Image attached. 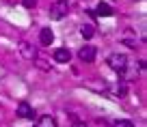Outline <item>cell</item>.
Listing matches in <instances>:
<instances>
[{
  "instance_id": "cell-2",
  "label": "cell",
  "mask_w": 147,
  "mask_h": 127,
  "mask_svg": "<svg viewBox=\"0 0 147 127\" xmlns=\"http://www.w3.org/2000/svg\"><path fill=\"white\" fill-rule=\"evenodd\" d=\"M67 13H69V2L67 0H56L54 5H52V9H50V19L59 22V19L67 17Z\"/></svg>"
},
{
  "instance_id": "cell-13",
  "label": "cell",
  "mask_w": 147,
  "mask_h": 127,
  "mask_svg": "<svg viewBox=\"0 0 147 127\" xmlns=\"http://www.w3.org/2000/svg\"><path fill=\"white\" fill-rule=\"evenodd\" d=\"M35 5H37V0H24V7H26V9H32Z\"/></svg>"
},
{
  "instance_id": "cell-7",
  "label": "cell",
  "mask_w": 147,
  "mask_h": 127,
  "mask_svg": "<svg viewBox=\"0 0 147 127\" xmlns=\"http://www.w3.org/2000/svg\"><path fill=\"white\" fill-rule=\"evenodd\" d=\"M69 58H71V54H69L67 47H59V50H54V60H56V63H69Z\"/></svg>"
},
{
  "instance_id": "cell-4",
  "label": "cell",
  "mask_w": 147,
  "mask_h": 127,
  "mask_svg": "<svg viewBox=\"0 0 147 127\" xmlns=\"http://www.w3.org/2000/svg\"><path fill=\"white\" fill-rule=\"evenodd\" d=\"M20 54H22L26 60H35V58H37V50H35V45H30L28 41H22V43H20Z\"/></svg>"
},
{
  "instance_id": "cell-3",
  "label": "cell",
  "mask_w": 147,
  "mask_h": 127,
  "mask_svg": "<svg viewBox=\"0 0 147 127\" xmlns=\"http://www.w3.org/2000/svg\"><path fill=\"white\" fill-rule=\"evenodd\" d=\"M95 54H97V50L93 45H84V47L78 50V58L82 60V63H93V60H95Z\"/></svg>"
},
{
  "instance_id": "cell-5",
  "label": "cell",
  "mask_w": 147,
  "mask_h": 127,
  "mask_svg": "<svg viewBox=\"0 0 147 127\" xmlns=\"http://www.w3.org/2000/svg\"><path fill=\"white\" fill-rule=\"evenodd\" d=\"M18 114H20L22 118H32V116H35V110H32L30 104H26V101H20V104H18Z\"/></svg>"
},
{
  "instance_id": "cell-1",
  "label": "cell",
  "mask_w": 147,
  "mask_h": 127,
  "mask_svg": "<svg viewBox=\"0 0 147 127\" xmlns=\"http://www.w3.org/2000/svg\"><path fill=\"white\" fill-rule=\"evenodd\" d=\"M108 67L113 69V71H117V73H123L125 69H128V56L125 54H119V52H115V54H110L108 56Z\"/></svg>"
},
{
  "instance_id": "cell-14",
  "label": "cell",
  "mask_w": 147,
  "mask_h": 127,
  "mask_svg": "<svg viewBox=\"0 0 147 127\" xmlns=\"http://www.w3.org/2000/svg\"><path fill=\"white\" fill-rule=\"evenodd\" d=\"M74 127H87V125H84V123H76Z\"/></svg>"
},
{
  "instance_id": "cell-9",
  "label": "cell",
  "mask_w": 147,
  "mask_h": 127,
  "mask_svg": "<svg viewBox=\"0 0 147 127\" xmlns=\"http://www.w3.org/2000/svg\"><path fill=\"white\" fill-rule=\"evenodd\" d=\"M37 127H56V121L52 116H41L39 123H37Z\"/></svg>"
},
{
  "instance_id": "cell-8",
  "label": "cell",
  "mask_w": 147,
  "mask_h": 127,
  "mask_svg": "<svg viewBox=\"0 0 147 127\" xmlns=\"http://www.w3.org/2000/svg\"><path fill=\"white\" fill-rule=\"evenodd\" d=\"M95 15H100V17H110V15H113V9H110L106 2H100V5L95 7Z\"/></svg>"
},
{
  "instance_id": "cell-12",
  "label": "cell",
  "mask_w": 147,
  "mask_h": 127,
  "mask_svg": "<svg viewBox=\"0 0 147 127\" xmlns=\"http://www.w3.org/2000/svg\"><path fill=\"white\" fill-rule=\"evenodd\" d=\"M35 65H37L39 69H43V71H48V69H50V65H48L43 58H35Z\"/></svg>"
},
{
  "instance_id": "cell-11",
  "label": "cell",
  "mask_w": 147,
  "mask_h": 127,
  "mask_svg": "<svg viewBox=\"0 0 147 127\" xmlns=\"http://www.w3.org/2000/svg\"><path fill=\"white\" fill-rule=\"evenodd\" d=\"M115 127H134V123L125 121V118H119V121H115Z\"/></svg>"
},
{
  "instance_id": "cell-10",
  "label": "cell",
  "mask_w": 147,
  "mask_h": 127,
  "mask_svg": "<svg viewBox=\"0 0 147 127\" xmlns=\"http://www.w3.org/2000/svg\"><path fill=\"white\" fill-rule=\"evenodd\" d=\"M80 35H82L84 39H91V37L95 35V30H93V26H89V24H84V26L80 28Z\"/></svg>"
},
{
  "instance_id": "cell-6",
  "label": "cell",
  "mask_w": 147,
  "mask_h": 127,
  "mask_svg": "<svg viewBox=\"0 0 147 127\" xmlns=\"http://www.w3.org/2000/svg\"><path fill=\"white\" fill-rule=\"evenodd\" d=\"M39 41H41V45H52V41H54V32H52V28H41V32H39Z\"/></svg>"
}]
</instances>
